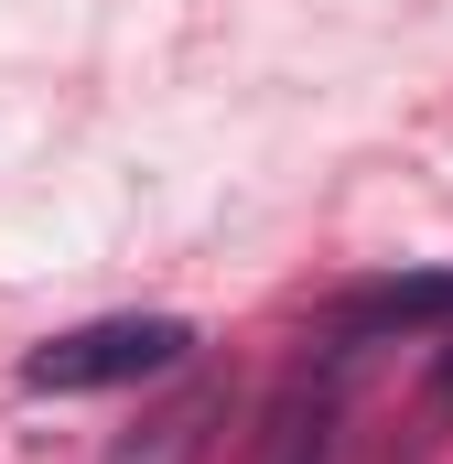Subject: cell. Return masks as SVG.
I'll list each match as a JSON object with an SVG mask.
<instances>
[{
	"mask_svg": "<svg viewBox=\"0 0 453 464\" xmlns=\"http://www.w3.org/2000/svg\"><path fill=\"white\" fill-rule=\"evenodd\" d=\"M281 464H313V454H281Z\"/></svg>",
	"mask_w": 453,
	"mask_h": 464,
	"instance_id": "cell-4",
	"label": "cell"
},
{
	"mask_svg": "<svg viewBox=\"0 0 453 464\" xmlns=\"http://www.w3.org/2000/svg\"><path fill=\"white\" fill-rule=\"evenodd\" d=\"M184 356H195V324H184V314H98V324H76V335H54V346L22 356V389H43V400H87V389L173 378Z\"/></svg>",
	"mask_w": 453,
	"mask_h": 464,
	"instance_id": "cell-1",
	"label": "cell"
},
{
	"mask_svg": "<svg viewBox=\"0 0 453 464\" xmlns=\"http://www.w3.org/2000/svg\"><path fill=\"white\" fill-rule=\"evenodd\" d=\"M389 335H443L453 346V270H410V281H378V292H356L335 314V346L356 356V346H389Z\"/></svg>",
	"mask_w": 453,
	"mask_h": 464,
	"instance_id": "cell-2",
	"label": "cell"
},
{
	"mask_svg": "<svg viewBox=\"0 0 453 464\" xmlns=\"http://www.w3.org/2000/svg\"><path fill=\"white\" fill-rule=\"evenodd\" d=\"M206 421H217V389H184L162 421H151V443H130L119 464H195V443H206Z\"/></svg>",
	"mask_w": 453,
	"mask_h": 464,
	"instance_id": "cell-3",
	"label": "cell"
}]
</instances>
